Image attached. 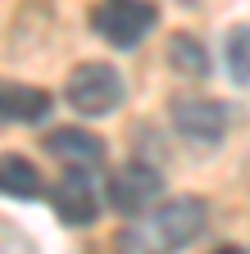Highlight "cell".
Masks as SVG:
<instances>
[{
    "instance_id": "cell-1",
    "label": "cell",
    "mask_w": 250,
    "mask_h": 254,
    "mask_svg": "<svg viewBox=\"0 0 250 254\" xmlns=\"http://www.w3.org/2000/svg\"><path fill=\"white\" fill-rule=\"evenodd\" d=\"M205 200L196 195H177V200H164L160 209L141 213L137 222L118 232L114 250L118 254H173L182 245H191L200 232H205Z\"/></svg>"
},
{
    "instance_id": "cell-2",
    "label": "cell",
    "mask_w": 250,
    "mask_h": 254,
    "mask_svg": "<svg viewBox=\"0 0 250 254\" xmlns=\"http://www.w3.org/2000/svg\"><path fill=\"white\" fill-rule=\"evenodd\" d=\"M91 27L118 50H132L146 32L155 27V5L150 0H100L91 9Z\"/></svg>"
},
{
    "instance_id": "cell-3",
    "label": "cell",
    "mask_w": 250,
    "mask_h": 254,
    "mask_svg": "<svg viewBox=\"0 0 250 254\" xmlns=\"http://www.w3.org/2000/svg\"><path fill=\"white\" fill-rule=\"evenodd\" d=\"M64 95H69V105H73L82 118H100V114L118 109L123 82H118V73L109 68V64H78V68L69 73Z\"/></svg>"
},
{
    "instance_id": "cell-4",
    "label": "cell",
    "mask_w": 250,
    "mask_h": 254,
    "mask_svg": "<svg viewBox=\"0 0 250 254\" xmlns=\"http://www.w3.org/2000/svg\"><path fill=\"white\" fill-rule=\"evenodd\" d=\"M160 190H164V182H160V173H155V168L128 164V168H118V173L109 177V204H114L123 218H141V213L155 209Z\"/></svg>"
},
{
    "instance_id": "cell-5",
    "label": "cell",
    "mask_w": 250,
    "mask_h": 254,
    "mask_svg": "<svg viewBox=\"0 0 250 254\" xmlns=\"http://www.w3.org/2000/svg\"><path fill=\"white\" fill-rule=\"evenodd\" d=\"M50 204H55V213L64 218L69 227H86V222H96V209H100L96 186L86 182L82 168H69L64 177L50 186Z\"/></svg>"
},
{
    "instance_id": "cell-6",
    "label": "cell",
    "mask_w": 250,
    "mask_h": 254,
    "mask_svg": "<svg viewBox=\"0 0 250 254\" xmlns=\"http://www.w3.org/2000/svg\"><path fill=\"white\" fill-rule=\"evenodd\" d=\"M173 127L186 141L214 145L218 136L228 132V109L218 105V100H177L173 105Z\"/></svg>"
},
{
    "instance_id": "cell-7",
    "label": "cell",
    "mask_w": 250,
    "mask_h": 254,
    "mask_svg": "<svg viewBox=\"0 0 250 254\" xmlns=\"http://www.w3.org/2000/svg\"><path fill=\"white\" fill-rule=\"evenodd\" d=\"M46 150L55 159H64L69 168H91V164L105 159V141L96 132H82V127H55L46 136Z\"/></svg>"
},
{
    "instance_id": "cell-8",
    "label": "cell",
    "mask_w": 250,
    "mask_h": 254,
    "mask_svg": "<svg viewBox=\"0 0 250 254\" xmlns=\"http://www.w3.org/2000/svg\"><path fill=\"white\" fill-rule=\"evenodd\" d=\"M50 114V91L27 82H0V123H37Z\"/></svg>"
},
{
    "instance_id": "cell-9",
    "label": "cell",
    "mask_w": 250,
    "mask_h": 254,
    "mask_svg": "<svg viewBox=\"0 0 250 254\" xmlns=\"http://www.w3.org/2000/svg\"><path fill=\"white\" fill-rule=\"evenodd\" d=\"M0 195L14 200H37L41 195V173L23 154H0Z\"/></svg>"
},
{
    "instance_id": "cell-10",
    "label": "cell",
    "mask_w": 250,
    "mask_h": 254,
    "mask_svg": "<svg viewBox=\"0 0 250 254\" xmlns=\"http://www.w3.org/2000/svg\"><path fill=\"white\" fill-rule=\"evenodd\" d=\"M168 64L182 73V77H205L209 73V55L196 37H186V32H177V37L168 41Z\"/></svg>"
},
{
    "instance_id": "cell-11",
    "label": "cell",
    "mask_w": 250,
    "mask_h": 254,
    "mask_svg": "<svg viewBox=\"0 0 250 254\" xmlns=\"http://www.w3.org/2000/svg\"><path fill=\"white\" fill-rule=\"evenodd\" d=\"M223 59H228V73H232L237 82H250V27H232V32H228Z\"/></svg>"
},
{
    "instance_id": "cell-12",
    "label": "cell",
    "mask_w": 250,
    "mask_h": 254,
    "mask_svg": "<svg viewBox=\"0 0 250 254\" xmlns=\"http://www.w3.org/2000/svg\"><path fill=\"white\" fill-rule=\"evenodd\" d=\"M0 254H37V245H32V236H27L23 227L0 218Z\"/></svg>"
},
{
    "instance_id": "cell-13",
    "label": "cell",
    "mask_w": 250,
    "mask_h": 254,
    "mask_svg": "<svg viewBox=\"0 0 250 254\" xmlns=\"http://www.w3.org/2000/svg\"><path fill=\"white\" fill-rule=\"evenodd\" d=\"M214 254H241V250H237V245H218Z\"/></svg>"
}]
</instances>
